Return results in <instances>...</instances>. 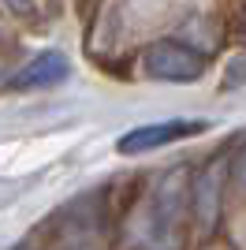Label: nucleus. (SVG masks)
Masks as SVG:
<instances>
[{
  "label": "nucleus",
  "instance_id": "1",
  "mask_svg": "<svg viewBox=\"0 0 246 250\" xmlns=\"http://www.w3.org/2000/svg\"><path fill=\"white\" fill-rule=\"evenodd\" d=\"M194 202L190 194V172L186 168H168L161 176L145 213V239L153 250H172L179 243V228H183V213Z\"/></svg>",
  "mask_w": 246,
  "mask_h": 250
},
{
  "label": "nucleus",
  "instance_id": "2",
  "mask_svg": "<svg viewBox=\"0 0 246 250\" xmlns=\"http://www.w3.org/2000/svg\"><path fill=\"white\" fill-rule=\"evenodd\" d=\"M142 67L149 79H161V83H194L202 79L205 60L198 49L168 38V42H153L142 52Z\"/></svg>",
  "mask_w": 246,
  "mask_h": 250
},
{
  "label": "nucleus",
  "instance_id": "3",
  "mask_svg": "<svg viewBox=\"0 0 246 250\" xmlns=\"http://www.w3.org/2000/svg\"><path fill=\"white\" fill-rule=\"evenodd\" d=\"M209 124L205 120H164V124H142L127 131V135L116 142V153L123 157H138V153H149V149H161L168 142H183L190 135H205Z\"/></svg>",
  "mask_w": 246,
  "mask_h": 250
},
{
  "label": "nucleus",
  "instance_id": "4",
  "mask_svg": "<svg viewBox=\"0 0 246 250\" xmlns=\"http://www.w3.org/2000/svg\"><path fill=\"white\" fill-rule=\"evenodd\" d=\"M71 75V60L60 49H45L38 52L30 63H22L11 75V90H41V86H56Z\"/></svg>",
  "mask_w": 246,
  "mask_h": 250
},
{
  "label": "nucleus",
  "instance_id": "5",
  "mask_svg": "<svg viewBox=\"0 0 246 250\" xmlns=\"http://www.w3.org/2000/svg\"><path fill=\"white\" fill-rule=\"evenodd\" d=\"M224 157L213 161L205 168V176L198 179V194H194V213H198V224L205 231H213L216 224V206H220V183H224Z\"/></svg>",
  "mask_w": 246,
  "mask_h": 250
},
{
  "label": "nucleus",
  "instance_id": "6",
  "mask_svg": "<svg viewBox=\"0 0 246 250\" xmlns=\"http://www.w3.org/2000/svg\"><path fill=\"white\" fill-rule=\"evenodd\" d=\"M243 79H246V63H231L227 67V75H224V90H231V86H243Z\"/></svg>",
  "mask_w": 246,
  "mask_h": 250
},
{
  "label": "nucleus",
  "instance_id": "7",
  "mask_svg": "<svg viewBox=\"0 0 246 250\" xmlns=\"http://www.w3.org/2000/svg\"><path fill=\"white\" fill-rule=\"evenodd\" d=\"M235 183H239V187L246 190V149H243V153L235 157Z\"/></svg>",
  "mask_w": 246,
  "mask_h": 250
},
{
  "label": "nucleus",
  "instance_id": "8",
  "mask_svg": "<svg viewBox=\"0 0 246 250\" xmlns=\"http://www.w3.org/2000/svg\"><path fill=\"white\" fill-rule=\"evenodd\" d=\"M243 26H246V8H243Z\"/></svg>",
  "mask_w": 246,
  "mask_h": 250
}]
</instances>
